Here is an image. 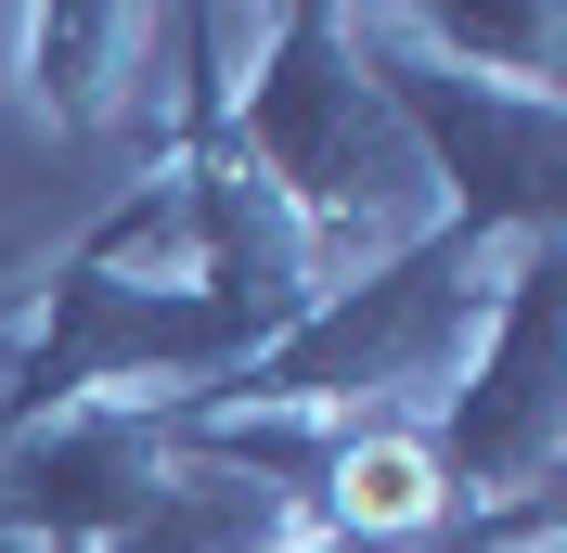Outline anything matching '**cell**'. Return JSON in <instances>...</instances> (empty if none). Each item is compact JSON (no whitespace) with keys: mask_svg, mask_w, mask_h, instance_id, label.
<instances>
[{"mask_svg":"<svg viewBox=\"0 0 567 553\" xmlns=\"http://www.w3.org/2000/svg\"><path fill=\"white\" fill-rule=\"evenodd\" d=\"M439 515V450L425 438H349L336 450V528H374V541H400V528Z\"/></svg>","mask_w":567,"mask_h":553,"instance_id":"cell-1","label":"cell"}]
</instances>
